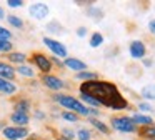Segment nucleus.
Returning a JSON list of instances; mask_svg holds the SVG:
<instances>
[{"label":"nucleus","mask_w":155,"mask_h":140,"mask_svg":"<svg viewBox=\"0 0 155 140\" xmlns=\"http://www.w3.org/2000/svg\"><path fill=\"white\" fill-rule=\"evenodd\" d=\"M80 93L94 97L100 102L102 107H107L112 110H124L128 107V102L120 93L118 87L107 80H92V82H84L80 85Z\"/></svg>","instance_id":"f257e3e1"},{"label":"nucleus","mask_w":155,"mask_h":140,"mask_svg":"<svg viewBox=\"0 0 155 140\" xmlns=\"http://www.w3.org/2000/svg\"><path fill=\"white\" fill-rule=\"evenodd\" d=\"M54 98H55L57 103H60L62 107L68 108L70 112H75L77 115L87 117V118L88 117H95V118H97V117L100 115V110L98 108H90V107L84 105L80 100L74 98V97H70V95H64V93H60V95H55Z\"/></svg>","instance_id":"f03ea898"},{"label":"nucleus","mask_w":155,"mask_h":140,"mask_svg":"<svg viewBox=\"0 0 155 140\" xmlns=\"http://www.w3.org/2000/svg\"><path fill=\"white\" fill-rule=\"evenodd\" d=\"M110 127L122 133H135L138 132V127L134 123L132 117L128 115H115L110 118Z\"/></svg>","instance_id":"7ed1b4c3"},{"label":"nucleus","mask_w":155,"mask_h":140,"mask_svg":"<svg viewBox=\"0 0 155 140\" xmlns=\"http://www.w3.org/2000/svg\"><path fill=\"white\" fill-rule=\"evenodd\" d=\"M44 45L47 47L48 50H52L55 57H62V58H67L68 57L67 47H65L64 43H60L58 40H54V38H50V37H44Z\"/></svg>","instance_id":"20e7f679"},{"label":"nucleus","mask_w":155,"mask_h":140,"mask_svg":"<svg viewBox=\"0 0 155 140\" xmlns=\"http://www.w3.org/2000/svg\"><path fill=\"white\" fill-rule=\"evenodd\" d=\"M2 133L7 140H24L28 135V128L27 127H5Z\"/></svg>","instance_id":"39448f33"},{"label":"nucleus","mask_w":155,"mask_h":140,"mask_svg":"<svg viewBox=\"0 0 155 140\" xmlns=\"http://www.w3.org/2000/svg\"><path fill=\"white\" fill-rule=\"evenodd\" d=\"M128 53L135 60H143L145 53H147V47H145V43L142 40H134L128 45Z\"/></svg>","instance_id":"423d86ee"},{"label":"nucleus","mask_w":155,"mask_h":140,"mask_svg":"<svg viewBox=\"0 0 155 140\" xmlns=\"http://www.w3.org/2000/svg\"><path fill=\"white\" fill-rule=\"evenodd\" d=\"M32 60H34V63L38 67V70L44 72V75H47L52 70V60L48 58V57H45L44 53H34V55H32Z\"/></svg>","instance_id":"0eeeda50"},{"label":"nucleus","mask_w":155,"mask_h":140,"mask_svg":"<svg viewBox=\"0 0 155 140\" xmlns=\"http://www.w3.org/2000/svg\"><path fill=\"white\" fill-rule=\"evenodd\" d=\"M42 82H44V85L47 87V88L54 90V92H58V90H62L65 87L64 80L58 78V77H55V75H50V73H47V75L42 77Z\"/></svg>","instance_id":"6e6552de"},{"label":"nucleus","mask_w":155,"mask_h":140,"mask_svg":"<svg viewBox=\"0 0 155 140\" xmlns=\"http://www.w3.org/2000/svg\"><path fill=\"white\" fill-rule=\"evenodd\" d=\"M28 13H30L35 20H44L45 17L48 15V5H45V3H42V2L32 3L30 8H28Z\"/></svg>","instance_id":"1a4fd4ad"},{"label":"nucleus","mask_w":155,"mask_h":140,"mask_svg":"<svg viewBox=\"0 0 155 140\" xmlns=\"http://www.w3.org/2000/svg\"><path fill=\"white\" fill-rule=\"evenodd\" d=\"M64 65L70 68L72 72H85L87 70V63L80 58H75V57H67L64 60Z\"/></svg>","instance_id":"9d476101"},{"label":"nucleus","mask_w":155,"mask_h":140,"mask_svg":"<svg viewBox=\"0 0 155 140\" xmlns=\"http://www.w3.org/2000/svg\"><path fill=\"white\" fill-rule=\"evenodd\" d=\"M132 120L137 127H147V125H153V117L152 115H145V113H140V112H135L132 113Z\"/></svg>","instance_id":"9b49d317"},{"label":"nucleus","mask_w":155,"mask_h":140,"mask_svg":"<svg viewBox=\"0 0 155 140\" xmlns=\"http://www.w3.org/2000/svg\"><path fill=\"white\" fill-rule=\"evenodd\" d=\"M15 72H17V70H14V67H12L10 63L0 62V78L8 80V82H10V80H14Z\"/></svg>","instance_id":"f8f14e48"},{"label":"nucleus","mask_w":155,"mask_h":140,"mask_svg":"<svg viewBox=\"0 0 155 140\" xmlns=\"http://www.w3.org/2000/svg\"><path fill=\"white\" fill-rule=\"evenodd\" d=\"M10 120L15 123L17 127H25L28 122H30V117L28 113H20V112H14L10 115Z\"/></svg>","instance_id":"ddd939ff"},{"label":"nucleus","mask_w":155,"mask_h":140,"mask_svg":"<svg viewBox=\"0 0 155 140\" xmlns=\"http://www.w3.org/2000/svg\"><path fill=\"white\" fill-rule=\"evenodd\" d=\"M138 135L143 140H155V123L153 125H147V127H140Z\"/></svg>","instance_id":"4468645a"},{"label":"nucleus","mask_w":155,"mask_h":140,"mask_svg":"<svg viewBox=\"0 0 155 140\" xmlns=\"http://www.w3.org/2000/svg\"><path fill=\"white\" fill-rule=\"evenodd\" d=\"M88 123H90V125H94L95 128H97L100 133H104V135H108V133H110V128H108V127L105 125L102 120L95 118V117H88Z\"/></svg>","instance_id":"2eb2a0df"},{"label":"nucleus","mask_w":155,"mask_h":140,"mask_svg":"<svg viewBox=\"0 0 155 140\" xmlns=\"http://www.w3.org/2000/svg\"><path fill=\"white\" fill-rule=\"evenodd\" d=\"M0 92L7 93V95H12V93L17 92V85H15V83H12V82H8V80L0 78Z\"/></svg>","instance_id":"dca6fc26"},{"label":"nucleus","mask_w":155,"mask_h":140,"mask_svg":"<svg viewBox=\"0 0 155 140\" xmlns=\"http://www.w3.org/2000/svg\"><path fill=\"white\" fill-rule=\"evenodd\" d=\"M140 95L147 100H155V83H150V85H145L140 88Z\"/></svg>","instance_id":"f3484780"},{"label":"nucleus","mask_w":155,"mask_h":140,"mask_svg":"<svg viewBox=\"0 0 155 140\" xmlns=\"http://www.w3.org/2000/svg\"><path fill=\"white\" fill-rule=\"evenodd\" d=\"M80 98H82V103L84 105H87V107H90V108H100V102L98 100H95L94 97H90V95H85V93H80Z\"/></svg>","instance_id":"a211bd4d"},{"label":"nucleus","mask_w":155,"mask_h":140,"mask_svg":"<svg viewBox=\"0 0 155 140\" xmlns=\"http://www.w3.org/2000/svg\"><path fill=\"white\" fill-rule=\"evenodd\" d=\"M90 47L92 48H98V47H102L104 45V35H102L100 32H94L90 35Z\"/></svg>","instance_id":"6ab92c4d"},{"label":"nucleus","mask_w":155,"mask_h":140,"mask_svg":"<svg viewBox=\"0 0 155 140\" xmlns=\"http://www.w3.org/2000/svg\"><path fill=\"white\" fill-rule=\"evenodd\" d=\"M7 58H8V62H12V63H18V65H24V62H25V53H20V52H12V53H8L7 55Z\"/></svg>","instance_id":"aec40b11"},{"label":"nucleus","mask_w":155,"mask_h":140,"mask_svg":"<svg viewBox=\"0 0 155 140\" xmlns=\"http://www.w3.org/2000/svg\"><path fill=\"white\" fill-rule=\"evenodd\" d=\"M30 110V102L27 98H20L17 103H15V112H20V113H28Z\"/></svg>","instance_id":"412c9836"},{"label":"nucleus","mask_w":155,"mask_h":140,"mask_svg":"<svg viewBox=\"0 0 155 140\" xmlns=\"http://www.w3.org/2000/svg\"><path fill=\"white\" fill-rule=\"evenodd\" d=\"M78 80H84V82H92V80H98V75L95 72H87V70H85V72H78L77 75Z\"/></svg>","instance_id":"4be33fe9"},{"label":"nucleus","mask_w":155,"mask_h":140,"mask_svg":"<svg viewBox=\"0 0 155 140\" xmlns=\"http://www.w3.org/2000/svg\"><path fill=\"white\" fill-rule=\"evenodd\" d=\"M17 72H18V75L27 77V78H34V77H35L34 68H32V67H28V65H18Z\"/></svg>","instance_id":"5701e85b"},{"label":"nucleus","mask_w":155,"mask_h":140,"mask_svg":"<svg viewBox=\"0 0 155 140\" xmlns=\"http://www.w3.org/2000/svg\"><path fill=\"white\" fill-rule=\"evenodd\" d=\"M88 13H90L92 17H94V20L95 22H98V20L104 17V10L102 8H98V7H95V5H92V7H88Z\"/></svg>","instance_id":"b1692460"},{"label":"nucleus","mask_w":155,"mask_h":140,"mask_svg":"<svg viewBox=\"0 0 155 140\" xmlns=\"http://www.w3.org/2000/svg\"><path fill=\"white\" fill-rule=\"evenodd\" d=\"M137 108L140 110V113H145V115H150V113H153V107H152L148 102H138Z\"/></svg>","instance_id":"393cba45"},{"label":"nucleus","mask_w":155,"mask_h":140,"mask_svg":"<svg viewBox=\"0 0 155 140\" xmlns=\"http://www.w3.org/2000/svg\"><path fill=\"white\" fill-rule=\"evenodd\" d=\"M7 22L10 23L12 27H15V28H22V27H24L22 18H20V17H17V15H8L7 17Z\"/></svg>","instance_id":"a878e982"},{"label":"nucleus","mask_w":155,"mask_h":140,"mask_svg":"<svg viewBox=\"0 0 155 140\" xmlns=\"http://www.w3.org/2000/svg\"><path fill=\"white\" fill-rule=\"evenodd\" d=\"M12 48H14V45H12L10 40H0V52L12 53Z\"/></svg>","instance_id":"bb28decb"},{"label":"nucleus","mask_w":155,"mask_h":140,"mask_svg":"<svg viewBox=\"0 0 155 140\" xmlns=\"http://www.w3.org/2000/svg\"><path fill=\"white\" fill-rule=\"evenodd\" d=\"M62 118H64L65 122H70V123L78 122V115L75 112H64L62 113Z\"/></svg>","instance_id":"cd10ccee"},{"label":"nucleus","mask_w":155,"mask_h":140,"mask_svg":"<svg viewBox=\"0 0 155 140\" xmlns=\"http://www.w3.org/2000/svg\"><path fill=\"white\" fill-rule=\"evenodd\" d=\"M60 137L65 138V140H74L75 137H77V133H75L72 128H62L60 130Z\"/></svg>","instance_id":"c85d7f7f"},{"label":"nucleus","mask_w":155,"mask_h":140,"mask_svg":"<svg viewBox=\"0 0 155 140\" xmlns=\"http://www.w3.org/2000/svg\"><path fill=\"white\" fill-rule=\"evenodd\" d=\"M77 138L78 140H92V133L88 128H78L77 132Z\"/></svg>","instance_id":"c756f323"},{"label":"nucleus","mask_w":155,"mask_h":140,"mask_svg":"<svg viewBox=\"0 0 155 140\" xmlns=\"http://www.w3.org/2000/svg\"><path fill=\"white\" fill-rule=\"evenodd\" d=\"M10 37H12V33L7 28L0 27V40H10Z\"/></svg>","instance_id":"7c9ffc66"},{"label":"nucleus","mask_w":155,"mask_h":140,"mask_svg":"<svg viewBox=\"0 0 155 140\" xmlns=\"http://www.w3.org/2000/svg\"><path fill=\"white\" fill-rule=\"evenodd\" d=\"M7 5L12 7V8H18V7L24 5V2L22 0H7Z\"/></svg>","instance_id":"2f4dec72"},{"label":"nucleus","mask_w":155,"mask_h":140,"mask_svg":"<svg viewBox=\"0 0 155 140\" xmlns=\"http://www.w3.org/2000/svg\"><path fill=\"white\" fill-rule=\"evenodd\" d=\"M87 32H88V28H87V27H78V28H77V35L80 37V38H82V37H85V35H87Z\"/></svg>","instance_id":"473e14b6"},{"label":"nucleus","mask_w":155,"mask_h":140,"mask_svg":"<svg viewBox=\"0 0 155 140\" xmlns=\"http://www.w3.org/2000/svg\"><path fill=\"white\" fill-rule=\"evenodd\" d=\"M148 32H150L152 35H155V18H152L150 22H148Z\"/></svg>","instance_id":"72a5a7b5"},{"label":"nucleus","mask_w":155,"mask_h":140,"mask_svg":"<svg viewBox=\"0 0 155 140\" xmlns=\"http://www.w3.org/2000/svg\"><path fill=\"white\" fill-rule=\"evenodd\" d=\"M34 117H35V118H45V113L42 112V110H35Z\"/></svg>","instance_id":"f704fd0d"},{"label":"nucleus","mask_w":155,"mask_h":140,"mask_svg":"<svg viewBox=\"0 0 155 140\" xmlns=\"http://www.w3.org/2000/svg\"><path fill=\"white\" fill-rule=\"evenodd\" d=\"M50 60H52V62L55 63V65H58V67H64V63H62V62H60V60H58V58H57V57H55V55H54V57H50Z\"/></svg>","instance_id":"c9c22d12"},{"label":"nucleus","mask_w":155,"mask_h":140,"mask_svg":"<svg viewBox=\"0 0 155 140\" xmlns=\"http://www.w3.org/2000/svg\"><path fill=\"white\" fill-rule=\"evenodd\" d=\"M142 62H143V65H145V67H152V63H153L152 60H148V58H143Z\"/></svg>","instance_id":"e433bc0d"},{"label":"nucleus","mask_w":155,"mask_h":140,"mask_svg":"<svg viewBox=\"0 0 155 140\" xmlns=\"http://www.w3.org/2000/svg\"><path fill=\"white\" fill-rule=\"evenodd\" d=\"M0 18H5V13H4V10H2V7H0Z\"/></svg>","instance_id":"4c0bfd02"},{"label":"nucleus","mask_w":155,"mask_h":140,"mask_svg":"<svg viewBox=\"0 0 155 140\" xmlns=\"http://www.w3.org/2000/svg\"><path fill=\"white\" fill-rule=\"evenodd\" d=\"M4 128H5V127H4V123H0V130H2V132H4Z\"/></svg>","instance_id":"58836bf2"},{"label":"nucleus","mask_w":155,"mask_h":140,"mask_svg":"<svg viewBox=\"0 0 155 140\" xmlns=\"http://www.w3.org/2000/svg\"><path fill=\"white\" fill-rule=\"evenodd\" d=\"M55 140H65V138H62V137H58V138H55Z\"/></svg>","instance_id":"ea45409f"}]
</instances>
